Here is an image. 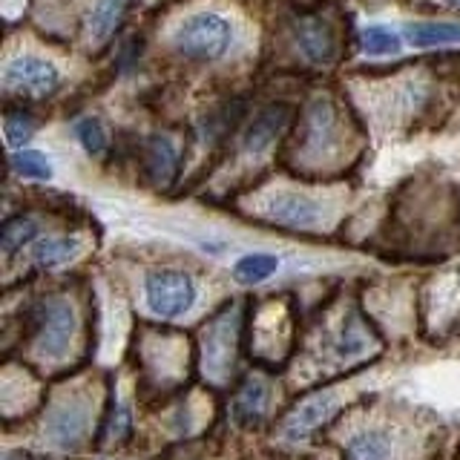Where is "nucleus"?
Instances as JSON below:
<instances>
[{"label": "nucleus", "mask_w": 460, "mask_h": 460, "mask_svg": "<svg viewBox=\"0 0 460 460\" xmlns=\"http://www.w3.org/2000/svg\"><path fill=\"white\" fill-rule=\"evenodd\" d=\"M172 47L190 61H219V58L230 49L234 40V26L219 12H199L190 14L187 21L179 23V29L172 32Z\"/></svg>", "instance_id": "obj_1"}, {"label": "nucleus", "mask_w": 460, "mask_h": 460, "mask_svg": "<svg viewBox=\"0 0 460 460\" xmlns=\"http://www.w3.org/2000/svg\"><path fill=\"white\" fill-rule=\"evenodd\" d=\"M144 296L153 314H158L162 320H176V316L187 314L193 308V302L199 296L196 282L181 270H153L144 279Z\"/></svg>", "instance_id": "obj_2"}, {"label": "nucleus", "mask_w": 460, "mask_h": 460, "mask_svg": "<svg viewBox=\"0 0 460 460\" xmlns=\"http://www.w3.org/2000/svg\"><path fill=\"white\" fill-rule=\"evenodd\" d=\"M4 86L6 93L21 98H49L61 86V72L43 58L18 55L4 69Z\"/></svg>", "instance_id": "obj_3"}, {"label": "nucleus", "mask_w": 460, "mask_h": 460, "mask_svg": "<svg viewBox=\"0 0 460 460\" xmlns=\"http://www.w3.org/2000/svg\"><path fill=\"white\" fill-rule=\"evenodd\" d=\"M75 334V314L64 299H47L38 308V354L40 357H64L69 340Z\"/></svg>", "instance_id": "obj_4"}, {"label": "nucleus", "mask_w": 460, "mask_h": 460, "mask_svg": "<svg viewBox=\"0 0 460 460\" xmlns=\"http://www.w3.org/2000/svg\"><path fill=\"white\" fill-rule=\"evenodd\" d=\"M265 213L288 227H316L323 222V205L305 193H277L268 199Z\"/></svg>", "instance_id": "obj_5"}, {"label": "nucleus", "mask_w": 460, "mask_h": 460, "mask_svg": "<svg viewBox=\"0 0 460 460\" xmlns=\"http://www.w3.org/2000/svg\"><path fill=\"white\" fill-rule=\"evenodd\" d=\"M90 431V406L86 402H64L47 420V435L58 446H78Z\"/></svg>", "instance_id": "obj_6"}, {"label": "nucleus", "mask_w": 460, "mask_h": 460, "mask_svg": "<svg viewBox=\"0 0 460 460\" xmlns=\"http://www.w3.org/2000/svg\"><path fill=\"white\" fill-rule=\"evenodd\" d=\"M294 35H296L302 55H305L311 64H331L334 61L337 43H334V32H331V26L325 21H320V18L299 21Z\"/></svg>", "instance_id": "obj_7"}, {"label": "nucleus", "mask_w": 460, "mask_h": 460, "mask_svg": "<svg viewBox=\"0 0 460 460\" xmlns=\"http://www.w3.org/2000/svg\"><path fill=\"white\" fill-rule=\"evenodd\" d=\"M337 411V397L334 394H316L305 400L302 406L285 420V438L288 440H302L308 438L316 426H323L331 414Z\"/></svg>", "instance_id": "obj_8"}, {"label": "nucleus", "mask_w": 460, "mask_h": 460, "mask_svg": "<svg viewBox=\"0 0 460 460\" xmlns=\"http://www.w3.org/2000/svg\"><path fill=\"white\" fill-rule=\"evenodd\" d=\"M337 141V112L328 101H314L305 115V153L323 155Z\"/></svg>", "instance_id": "obj_9"}, {"label": "nucleus", "mask_w": 460, "mask_h": 460, "mask_svg": "<svg viewBox=\"0 0 460 460\" xmlns=\"http://www.w3.org/2000/svg\"><path fill=\"white\" fill-rule=\"evenodd\" d=\"M345 460H392L394 438L385 429H366L354 435L342 449Z\"/></svg>", "instance_id": "obj_10"}, {"label": "nucleus", "mask_w": 460, "mask_h": 460, "mask_svg": "<svg viewBox=\"0 0 460 460\" xmlns=\"http://www.w3.org/2000/svg\"><path fill=\"white\" fill-rule=\"evenodd\" d=\"M288 124V107H268L253 119L251 129L244 133V150L248 153H262L268 144L282 133Z\"/></svg>", "instance_id": "obj_11"}, {"label": "nucleus", "mask_w": 460, "mask_h": 460, "mask_svg": "<svg viewBox=\"0 0 460 460\" xmlns=\"http://www.w3.org/2000/svg\"><path fill=\"white\" fill-rule=\"evenodd\" d=\"M133 0H95V6L90 12V43H104L107 38L115 35V29L121 26L124 14Z\"/></svg>", "instance_id": "obj_12"}, {"label": "nucleus", "mask_w": 460, "mask_h": 460, "mask_svg": "<svg viewBox=\"0 0 460 460\" xmlns=\"http://www.w3.org/2000/svg\"><path fill=\"white\" fill-rule=\"evenodd\" d=\"M176 170H179V153L172 147L170 138L155 136L147 144V172L153 176L155 184L167 187L172 179H176Z\"/></svg>", "instance_id": "obj_13"}, {"label": "nucleus", "mask_w": 460, "mask_h": 460, "mask_svg": "<svg viewBox=\"0 0 460 460\" xmlns=\"http://www.w3.org/2000/svg\"><path fill=\"white\" fill-rule=\"evenodd\" d=\"M81 253V242L75 236H49L38 239L32 248V259L40 268H61Z\"/></svg>", "instance_id": "obj_14"}, {"label": "nucleus", "mask_w": 460, "mask_h": 460, "mask_svg": "<svg viewBox=\"0 0 460 460\" xmlns=\"http://www.w3.org/2000/svg\"><path fill=\"white\" fill-rule=\"evenodd\" d=\"M268 406V388L262 380H248L242 385V392L234 400V417L242 426L259 423Z\"/></svg>", "instance_id": "obj_15"}, {"label": "nucleus", "mask_w": 460, "mask_h": 460, "mask_svg": "<svg viewBox=\"0 0 460 460\" xmlns=\"http://www.w3.org/2000/svg\"><path fill=\"white\" fill-rule=\"evenodd\" d=\"M406 40L411 47H449L460 43V23H411L406 29Z\"/></svg>", "instance_id": "obj_16"}, {"label": "nucleus", "mask_w": 460, "mask_h": 460, "mask_svg": "<svg viewBox=\"0 0 460 460\" xmlns=\"http://www.w3.org/2000/svg\"><path fill=\"white\" fill-rule=\"evenodd\" d=\"M35 236H38V222L29 219V216H14V219H9L4 230H0V251L12 256L14 251H21L23 244L35 242Z\"/></svg>", "instance_id": "obj_17"}, {"label": "nucleus", "mask_w": 460, "mask_h": 460, "mask_svg": "<svg viewBox=\"0 0 460 460\" xmlns=\"http://www.w3.org/2000/svg\"><path fill=\"white\" fill-rule=\"evenodd\" d=\"M277 268H279V259L273 253H248L234 265V273L242 282H262V279L273 277Z\"/></svg>", "instance_id": "obj_18"}, {"label": "nucleus", "mask_w": 460, "mask_h": 460, "mask_svg": "<svg viewBox=\"0 0 460 460\" xmlns=\"http://www.w3.org/2000/svg\"><path fill=\"white\" fill-rule=\"evenodd\" d=\"M12 170L18 172V176L23 179H49L52 176V164H49V158L38 153V150H18L12 155Z\"/></svg>", "instance_id": "obj_19"}, {"label": "nucleus", "mask_w": 460, "mask_h": 460, "mask_svg": "<svg viewBox=\"0 0 460 460\" xmlns=\"http://www.w3.org/2000/svg\"><path fill=\"white\" fill-rule=\"evenodd\" d=\"M363 49L368 55H394L400 49V35L392 29L371 26L363 32Z\"/></svg>", "instance_id": "obj_20"}, {"label": "nucleus", "mask_w": 460, "mask_h": 460, "mask_svg": "<svg viewBox=\"0 0 460 460\" xmlns=\"http://www.w3.org/2000/svg\"><path fill=\"white\" fill-rule=\"evenodd\" d=\"M4 133H6L9 147L21 150L23 144L32 138V133H35V121L29 119L26 112H12V115H6V121H4Z\"/></svg>", "instance_id": "obj_21"}, {"label": "nucleus", "mask_w": 460, "mask_h": 460, "mask_svg": "<svg viewBox=\"0 0 460 460\" xmlns=\"http://www.w3.org/2000/svg\"><path fill=\"white\" fill-rule=\"evenodd\" d=\"M75 136L84 144V150L93 155L104 153V147H107V133H104V127H101V121H95V119H81L75 124Z\"/></svg>", "instance_id": "obj_22"}, {"label": "nucleus", "mask_w": 460, "mask_h": 460, "mask_svg": "<svg viewBox=\"0 0 460 460\" xmlns=\"http://www.w3.org/2000/svg\"><path fill=\"white\" fill-rule=\"evenodd\" d=\"M127 431H129V411L119 409V417H112V423H110V438L121 440Z\"/></svg>", "instance_id": "obj_23"}, {"label": "nucleus", "mask_w": 460, "mask_h": 460, "mask_svg": "<svg viewBox=\"0 0 460 460\" xmlns=\"http://www.w3.org/2000/svg\"><path fill=\"white\" fill-rule=\"evenodd\" d=\"M4 460H32L29 455H23V452H12V455H6Z\"/></svg>", "instance_id": "obj_24"}, {"label": "nucleus", "mask_w": 460, "mask_h": 460, "mask_svg": "<svg viewBox=\"0 0 460 460\" xmlns=\"http://www.w3.org/2000/svg\"><path fill=\"white\" fill-rule=\"evenodd\" d=\"M446 4H449V6H460V0H446Z\"/></svg>", "instance_id": "obj_25"}]
</instances>
